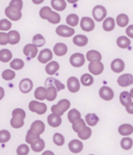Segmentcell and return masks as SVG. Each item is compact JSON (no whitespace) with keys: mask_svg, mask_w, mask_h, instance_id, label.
Instances as JSON below:
<instances>
[{"mask_svg":"<svg viewBox=\"0 0 133 155\" xmlns=\"http://www.w3.org/2000/svg\"><path fill=\"white\" fill-rule=\"evenodd\" d=\"M104 68V64L103 63H101V61H90V64L88 65V69L89 71L91 73V74H94V75H99L101 73L103 72Z\"/></svg>","mask_w":133,"mask_h":155,"instance_id":"obj_7","label":"cell"},{"mask_svg":"<svg viewBox=\"0 0 133 155\" xmlns=\"http://www.w3.org/2000/svg\"><path fill=\"white\" fill-rule=\"evenodd\" d=\"M91 134H92V130L90 127H86V128L84 129V130L82 132L79 133L78 137L80 139L84 140H88L89 138L91 137Z\"/></svg>","mask_w":133,"mask_h":155,"instance_id":"obj_46","label":"cell"},{"mask_svg":"<svg viewBox=\"0 0 133 155\" xmlns=\"http://www.w3.org/2000/svg\"><path fill=\"white\" fill-rule=\"evenodd\" d=\"M38 52L37 47L35 46L34 44H27L23 48V54L26 56V58L30 60L37 56V54Z\"/></svg>","mask_w":133,"mask_h":155,"instance_id":"obj_11","label":"cell"},{"mask_svg":"<svg viewBox=\"0 0 133 155\" xmlns=\"http://www.w3.org/2000/svg\"><path fill=\"white\" fill-rule=\"evenodd\" d=\"M44 85H45L46 88H48L49 86L55 87L58 92H59V91L65 88V85L60 81H59L58 79H55L54 78H47L46 81H45V83H44Z\"/></svg>","mask_w":133,"mask_h":155,"instance_id":"obj_20","label":"cell"},{"mask_svg":"<svg viewBox=\"0 0 133 155\" xmlns=\"http://www.w3.org/2000/svg\"><path fill=\"white\" fill-rule=\"evenodd\" d=\"M87 59L89 61H101L102 59V55L101 54L99 51L91 50L87 53Z\"/></svg>","mask_w":133,"mask_h":155,"instance_id":"obj_34","label":"cell"},{"mask_svg":"<svg viewBox=\"0 0 133 155\" xmlns=\"http://www.w3.org/2000/svg\"><path fill=\"white\" fill-rule=\"evenodd\" d=\"M114 27H115V22L112 17L107 18L103 22V29L105 31H112L114 29Z\"/></svg>","mask_w":133,"mask_h":155,"instance_id":"obj_30","label":"cell"},{"mask_svg":"<svg viewBox=\"0 0 133 155\" xmlns=\"http://www.w3.org/2000/svg\"><path fill=\"white\" fill-rule=\"evenodd\" d=\"M133 140L130 137H124L121 140V147L125 150H130L132 147Z\"/></svg>","mask_w":133,"mask_h":155,"instance_id":"obj_43","label":"cell"},{"mask_svg":"<svg viewBox=\"0 0 133 155\" xmlns=\"http://www.w3.org/2000/svg\"><path fill=\"white\" fill-rule=\"evenodd\" d=\"M125 109L127 113L129 114H133V102H129L128 105L125 106Z\"/></svg>","mask_w":133,"mask_h":155,"instance_id":"obj_55","label":"cell"},{"mask_svg":"<svg viewBox=\"0 0 133 155\" xmlns=\"http://www.w3.org/2000/svg\"><path fill=\"white\" fill-rule=\"evenodd\" d=\"M4 95H5V90L2 87H0V100L3 99Z\"/></svg>","mask_w":133,"mask_h":155,"instance_id":"obj_56","label":"cell"},{"mask_svg":"<svg viewBox=\"0 0 133 155\" xmlns=\"http://www.w3.org/2000/svg\"><path fill=\"white\" fill-rule=\"evenodd\" d=\"M30 144L33 151L37 152V153L42 151L44 150V146H45V143H44V140H42L40 137L35 138L34 140H33L30 142Z\"/></svg>","mask_w":133,"mask_h":155,"instance_id":"obj_18","label":"cell"},{"mask_svg":"<svg viewBox=\"0 0 133 155\" xmlns=\"http://www.w3.org/2000/svg\"><path fill=\"white\" fill-rule=\"evenodd\" d=\"M51 5L52 8L57 11H63L66 8V2L65 0H52Z\"/></svg>","mask_w":133,"mask_h":155,"instance_id":"obj_28","label":"cell"},{"mask_svg":"<svg viewBox=\"0 0 133 155\" xmlns=\"http://www.w3.org/2000/svg\"><path fill=\"white\" fill-rule=\"evenodd\" d=\"M80 27L84 31L90 32L95 28V23L91 18L83 17L80 21Z\"/></svg>","mask_w":133,"mask_h":155,"instance_id":"obj_10","label":"cell"},{"mask_svg":"<svg viewBox=\"0 0 133 155\" xmlns=\"http://www.w3.org/2000/svg\"><path fill=\"white\" fill-rule=\"evenodd\" d=\"M54 53L59 57L64 56L65 54H66L68 51V48L66 44H63V43H58L55 45L53 48Z\"/></svg>","mask_w":133,"mask_h":155,"instance_id":"obj_23","label":"cell"},{"mask_svg":"<svg viewBox=\"0 0 133 155\" xmlns=\"http://www.w3.org/2000/svg\"><path fill=\"white\" fill-rule=\"evenodd\" d=\"M62 121L61 116H59V115L52 113L48 116V124H49V126L54 127V128L59 127L62 124Z\"/></svg>","mask_w":133,"mask_h":155,"instance_id":"obj_22","label":"cell"},{"mask_svg":"<svg viewBox=\"0 0 133 155\" xmlns=\"http://www.w3.org/2000/svg\"><path fill=\"white\" fill-rule=\"evenodd\" d=\"M69 62L75 68H80L85 64V58L81 53H75L69 58Z\"/></svg>","mask_w":133,"mask_h":155,"instance_id":"obj_8","label":"cell"},{"mask_svg":"<svg viewBox=\"0 0 133 155\" xmlns=\"http://www.w3.org/2000/svg\"><path fill=\"white\" fill-rule=\"evenodd\" d=\"M33 44H34L37 48L44 46L45 44V39L41 34H36L33 37Z\"/></svg>","mask_w":133,"mask_h":155,"instance_id":"obj_44","label":"cell"},{"mask_svg":"<svg viewBox=\"0 0 133 155\" xmlns=\"http://www.w3.org/2000/svg\"><path fill=\"white\" fill-rule=\"evenodd\" d=\"M39 15L41 19H47L49 23L52 24H57L61 21L60 15L54 12L52 9L48 6H44L41 9L39 12Z\"/></svg>","mask_w":133,"mask_h":155,"instance_id":"obj_1","label":"cell"},{"mask_svg":"<svg viewBox=\"0 0 133 155\" xmlns=\"http://www.w3.org/2000/svg\"><path fill=\"white\" fill-rule=\"evenodd\" d=\"M9 66L13 70H21L23 67H24V61L21 59L19 58H16L14 60H12L9 64Z\"/></svg>","mask_w":133,"mask_h":155,"instance_id":"obj_38","label":"cell"},{"mask_svg":"<svg viewBox=\"0 0 133 155\" xmlns=\"http://www.w3.org/2000/svg\"><path fill=\"white\" fill-rule=\"evenodd\" d=\"M119 99H120L121 104L124 106H125L126 105H128L129 102H131V95H130L129 92H126V91H124L120 94Z\"/></svg>","mask_w":133,"mask_h":155,"instance_id":"obj_39","label":"cell"},{"mask_svg":"<svg viewBox=\"0 0 133 155\" xmlns=\"http://www.w3.org/2000/svg\"><path fill=\"white\" fill-rule=\"evenodd\" d=\"M73 44L77 45V47H84L88 44V38L85 35L79 34L73 37Z\"/></svg>","mask_w":133,"mask_h":155,"instance_id":"obj_24","label":"cell"},{"mask_svg":"<svg viewBox=\"0 0 133 155\" xmlns=\"http://www.w3.org/2000/svg\"><path fill=\"white\" fill-rule=\"evenodd\" d=\"M111 68L114 72L120 73L124 69V62L121 59H114L111 64Z\"/></svg>","mask_w":133,"mask_h":155,"instance_id":"obj_21","label":"cell"},{"mask_svg":"<svg viewBox=\"0 0 133 155\" xmlns=\"http://www.w3.org/2000/svg\"><path fill=\"white\" fill-rule=\"evenodd\" d=\"M131 41L125 36H121L117 39V45L120 48H127L130 46Z\"/></svg>","mask_w":133,"mask_h":155,"instance_id":"obj_35","label":"cell"},{"mask_svg":"<svg viewBox=\"0 0 133 155\" xmlns=\"http://www.w3.org/2000/svg\"><path fill=\"white\" fill-rule=\"evenodd\" d=\"M12 54L9 50L2 49L0 51V61L6 63L12 59Z\"/></svg>","mask_w":133,"mask_h":155,"instance_id":"obj_33","label":"cell"},{"mask_svg":"<svg viewBox=\"0 0 133 155\" xmlns=\"http://www.w3.org/2000/svg\"><path fill=\"white\" fill-rule=\"evenodd\" d=\"M11 27H12V23L8 19H2L0 20V30L7 31L10 30Z\"/></svg>","mask_w":133,"mask_h":155,"instance_id":"obj_49","label":"cell"},{"mask_svg":"<svg viewBox=\"0 0 133 155\" xmlns=\"http://www.w3.org/2000/svg\"><path fill=\"white\" fill-rule=\"evenodd\" d=\"M44 0H32L33 3L36 4V5H39V4H41L43 3V2H44Z\"/></svg>","mask_w":133,"mask_h":155,"instance_id":"obj_57","label":"cell"},{"mask_svg":"<svg viewBox=\"0 0 133 155\" xmlns=\"http://www.w3.org/2000/svg\"><path fill=\"white\" fill-rule=\"evenodd\" d=\"M30 152V147L27 144H21L18 147L16 153L19 155H27Z\"/></svg>","mask_w":133,"mask_h":155,"instance_id":"obj_50","label":"cell"},{"mask_svg":"<svg viewBox=\"0 0 133 155\" xmlns=\"http://www.w3.org/2000/svg\"><path fill=\"white\" fill-rule=\"evenodd\" d=\"M45 125L41 120H36L30 126V130L36 135H41L44 132Z\"/></svg>","mask_w":133,"mask_h":155,"instance_id":"obj_13","label":"cell"},{"mask_svg":"<svg viewBox=\"0 0 133 155\" xmlns=\"http://www.w3.org/2000/svg\"><path fill=\"white\" fill-rule=\"evenodd\" d=\"M47 92H48V94H47V98L46 99L49 102H52V101L55 100L57 97V89L54 86H49L47 88Z\"/></svg>","mask_w":133,"mask_h":155,"instance_id":"obj_40","label":"cell"},{"mask_svg":"<svg viewBox=\"0 0 133 155\" xmlns=\"http://www.w3.org/2000/svg\"><path fill=\"white\" fill-rule=\"evenodd\" d=\"M68 119L71 124H73V123L81 119V113L76 109H71L68 113Z\"/></svg>","mask_w":133,"mask_h":155,"instance_id":"obj_31","label":"cell"},{"mask_svg":"<svg viewBox=\"0 0 133 155\" xmlns=\"http://www.w3.org/2000/svg\"><path fill=\"white\" fill-rule=\"evenodd\" d=\"M68 89L72 93H76L80 89V84L78 78L76 77H70L67 81Z\"/></svg>","mask_w":133,"mask_h":155,"instance_id":"obj_15","label":"cell"},{"mask_svg":"<svg viewBox=\"0 0 133 155\" xmlns=\"http://www.w3.org/2000/svg\"><path fill=\"white\" fill-rule=\"evenodd\" d=\"M80 81H81V83L84 86H90L93 83H94V80L92 75L87 73V74H84L81 76Z\"/></svg>","mask_w":133,"mask_h":155,"instance_id":"obj_42","label":"cell"},{"mask_svg":"<svg viewBox=\"0 0 133 155\" xmlns=\"http://www.w3.org/2000/svg\"><path fill=\"white\" fill-rule=\"evenodd\" d=\"M2 77L5 81H11L16 77V73L10 69H6L2 72Z\"/></svg>","mask_w":133,"mask_h":155,"instance_id":"obj_47","label":"cell"},{"mask_svg":"<svg viewBox=\"0 0 133 155\" xmlns=\"http://www.w3.org/2000/svg\"><path fill=\"white\" fill-rule=\"evenodd\" d=\"M53 142L57 146H63L65 143V137L62 134L56 133L53 136Z\"/></svg>","mask_w":133,"mask_h":155,"instance_id":"obj_45","label":"cell"},{"mask_svg":"<svg viewBox=\"0 0 133 155\" xmlns=\"http://www.w3.org/2000/svg\"><path fill=\"white\" fill-rule=\"evenodd\" d=\"M93 16L97 22H102L107 16V9L103 5H96L93 9Z\"/></svg>","mask_w":133,"mask_h":155,"instance_id":"obj_6","label":"cell"},{"mask_svg":"<svg viewBox=\"0 0 133 155\" xmlns=\"http://www.w3.org/2000/svg\"><path fill=\"white\" fill-rule=\"evenodd\" d=\"M69 149L73 153H79L84 149V144L79 140H73L69 142Z\"/></svg>","mask_w":133,"mask_h":155,"instance_id":"obj_19","label":"cell"},{"mask_svg":"<svg viewBox=\"0 0 133 155\" xmlns=\"http://www.w3.org/2000/svg\"><path fill=\"white\" fill-rule=\"evenodd\" d=\"M130 95H131V99H133V88H131V91H130Z\"/></svg>","mask_w":133,"mask_h":155,"instance_id":"obj_59","label":"cell"},{"mask_svg":"<svg viewBox=\"0 0 133 155\" xmlns=\"http://www.w3.org/2000/svg\"><path fill=\"white\" fill-rule=\"evenodd\" d=\"M85 120L87 124L90 127H94L99 122V117L94 113H88L87 115H86Z\"/></svg>","mask_w":133,"mask_h":155,"instance_id":"obj_32","label":"cell"},{"mask_svg":"<svg viewBox=\"0 0 133 155\" xmlns=\"http://www.w3.org/2000/svg\"><path fill=\"white\" fill-rule=\"evenodd\" d=\"M126 34L130 38H133V25H130L126 29Z\"/></svg>","mask_w":133,"mask_h":155,"instance_id":"obj_54","label":"cell"},{"mask_svg":"<svg viewBox=\"0 0 133 155\" xmlns=\"http://www.w3.org/2000/svg\"><path fill=\"white\" fill-rule=\"evenodd\" d=\"M99 95L101 99L105 101H111L114 98V91L107 86L101 87L99 91Z\"/></svg>","mask_w":133,"mask_h":155,"instance_id":"obj_12","label":"cell"},{"mask_svg":"<svg viewBox=\"0 0 133 155\" xmlns=\"http://www.w3.org/2000/svg\"><path fill=\"white\" fill-rule=\"evenodd\" d=\"M38 137H40L39 135H36V134H34L32 132H31V131L30 130H29L28 132H27V136H26V142L30 144V142H31L33 140H34L35 138H38Z\"/></svg>","mask_w":133,"mask_h":155,"instance_id":"obj_52","label":"cell"},{"mask_svg":"<svg viewBox=\"0 0 133 155\" xmlns=\"http://www.w3.org/2000/svg\"><path fill=\"white\" fill-rule=\"evenodd\" d=\"M9 35L8 34H5V33H2L1 32L0 33V45H6L7 44H9Z\"/></svg>","mask_w":133,"mask_h":155,"instance_id":"obj_51","label":"cell"},{"mask_svg":"<svg viewBox=\"0 0 133 155\" xmlns=\"http://www.w3.org/2000/svg\"><path fill=\"white\" fill-rule=\"evenodd\" d=\"M47 94H48V92H47L46 88L41 86L36 88L35 92H34V97L37 100L43 101L46 99Z\"/></svg>","mask_w":133,"mask_h":155,"instance_id":"obj_27","label":"cell"},{"mask_svg":"<svg viewBox=\"0 0 133 155\" xmlns=\"http://www.w3.org/2000/svg\"><path fill=\"white\" fill-rule=\"evenodd\" d=\"M70 106H71L70 102L68 99H64L59 101L56 105L52 106L51 108V110H52V113L62 116L65 113V112L67 111L68 109L70 108Z\"/></svg>","mask_w":133,"mask_h":155,"instance_id":"obj_3","label":"cell"},{"mask_svg":"<svg viewBox=\"0 0 133 155\" xmlns=\"http://www.w3.org/2000/svg\"><path fill=\"white\" fill-rule=\"evenodd\" d=\"M9 35V44L11 45H15V44H18L20 41V35L19 34V32L16 30H11L8 33Z\"/></svg>","mask_w":133,"mask_h":155,"instance_id":"obj_26","label":"cell"},{"mask_svg":"<svg viewBox=\"0 0 133 155\" xmlns=\"http://www.w3.org/2000/svg\"><path fill=\"white\" fill-rule=\"evenodd\" d=\"M66 23L70 27H77L79 23V16L77 14H69L66 18Z\"/></svg>","mask_w":133,"mask_h":155,"instance_id":"obj_41","label":"cell"},{"mask_svg":"<svg viewBox=\"0 0 133 155\" xmlns=\"http://www.w3.org/2000/svg\"><path fill=\"white\" fill-rule=\"evenodd\" d=\"M86 127H87L86 123L83 119H80V120H77V122H75V123L73 124V130L76 133H77V134L82 132L86 128Z\"/></svg>","mask_w":133,"mask_h":155,"instance_id":"obj_36","label":"cell"},{"mask_svg":"<svg viewBox=\"0 0 133 155\" xmlns=\"http://www.w3.org/2000/svg\"><path fill=\"white\" fill-rule=\"evenodd\" d=\"M59 64L57 61H51L45 67V71L49 75H53L59 71Z\"/></svg>","mask_w":133,"mask_h":155,"instance_id":"obj_25","label":"cell"},{"mask_svg":"<svg viewBox=\"0 0 133 155\" xmlns=\"http://www.w3.org/2000/svg\"><path fill=\"white\" fill-rule=\"evenodd\" d=\"M53 58V54L50 49H44L41 51L39 55L37 57V59L41 64H46L52 60Z\"/></svg>","mask_w":133,"mask_h":155,"instance_id":"obj_16","label":"cell"},{"mask_svg":"<svg viewBox=\"0 0 133 155\" xmlns=\"http://www.w3.org/2000/svg\"><path fill=\"white\" fill-rule=\"evenodd\" d=\"M5 14L12 21H18L22 17L21 10L12 5H9L5 8Z\"/></svg>","mask_w":133,"mask_h":155,"instance_id":"obj_4","label":"cell"},{"mask_svg":"<svg viewBox=\"0 0 133 155\" xmlns=\"http://www.w3.org/2000/svg\"><path fill=\"white\" fill-rule=\"evenodd\" d=\"M9 5H12L21 10L23 9V1L22 0H11Z\"/></svg>","mask_w":133,"mask_h":155,"instance_id":"obj_53","label":"cell"},{"mask_svg":"<svg viewBox=\"0 0 133 155\" xmlns=\"http://www.w3.org/2000/svg\"><path fill=\"white\" fill-rule=\"evenodd\" d=\"M118 133L122 136H129L133 133V127L130 124H122L118 127Z\"/></svg>","mask_w":133,"mask_h":155,"instance_id":"obj_29","label":"cell"},{"mask_svg":"<svg viewBox=\"0 0 133 155\" xmlns=\"http://www.w3.org/2000/svg\"><path fill=\"white\" fill-rule=\"evenodd\" d=\"M19 88L22 93L27 94L32 90L33 88V82L30 78H23L20 81Z\"/></svg>","mask_w":133,"mask_h":155,"instance_id":"obj_17","label":"cell"},{"mask_svg":"<svg viewBox=\"0 0 133 155\" xmlns=\"http://www.w3.org/2000/svg\"><path fill=\"white\" fill-rule=\"evenodd\" d=\"M29 109L33 113H36L37 115H43L46 113L47 106L43 102L33 100L29 103Z\"/></svg>","mask_w":133,"mask_h":155,"instance_id":"obj_5","label":"cell"},{"mask_svg":"<svg viewBox=\"0 0 133 155\" xmlns=\"http://www.w3.org/2000/svg\"><path fill=\"white\" fill-rule=\"evenodd\" d=\"M79 0H67V2L70 4H74L78 2Z\"/></svg>","mask_w":133,"mask_h":155,"instance_id":"obj_58","label":"cell"},{"mask_svg":"<svg viewBox=\"0 0 133 155\" xmlns=\"http://www.w3.org/2000/svg\"><path fill=\"white\" fill-rule=\"evenodd\" d=\"M118 84L121 87H128L133 84V75L131 74H124L118 77Z\"/></svg>","mask_w":133,"mask_h":155,"instance_id":"obj_14","label":"cell"},{"mask_svg":"<svg viewBox=\"0 0 133 155\" xmlns=\"http://www.w3.org/2000/svg\"><path fill=\"white\" fill-rule=\"evenodd\" d=\"M12 118L10 120V125L12 128L20 129L24 125L26 113L22 109H15L12 113Z\"/></svg>","mask_w":133,"mask_h":155,"instance_id":"obj_2","label":"cell"},{"mask_svg":"<svg viewBox=\"0 0 133 155\" xmlns=\"http://www.w3.org/2000/svg\"><path fill=\"white\" fill-rule=\"evenodd\" d=\"M56 34L62 37H70L75 34V30L66 25H60L56 28Z\"/></svg>","mask_w":133,"mask_h":155,"instance_id":"obj_9","label":"cell"},{"mask_svg":"<svg viewBox=\"0 0 133 155\" xmlns=\"http://www.w3.org/2000/svg\"><path fill=\"white\" fill-rule=\"evenodd\" d=\"M11 134L6 130L0 131V143H5L10 140Z\"/></svg>","mask_w":133,"mask_h":155,"instance_id":"obj_48","label":"cell"},{"mask_svg":"<svg viewBox=\"0 0 133 155\" xmlns=\"http://www.w3.org/2000/svg\"><path fill=\"white\" fill-rule=\"evenodd\" d=\"M116 22H117L118 25L120 27H127V25L129 23V19H128V16L125 14H119L117 16L116 19Z\"/></svg>","mask_w":133,"mask_h":155,"instance_id":"obj_37","label":"cell"}]
</instances>
